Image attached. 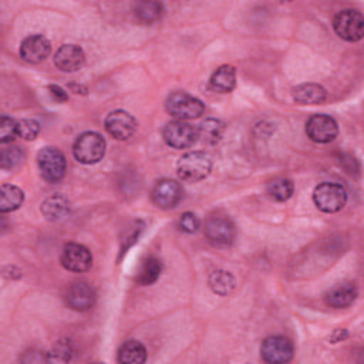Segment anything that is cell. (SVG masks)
<instances>
[{"instance_id":"cb8c5ba5","label":"cell","mask_w":364,"mask_h":364,"mask_svg":"<svg viewBox=\"0 0 364 364\" xmlns=\"http://www.w3.org/2000/svg\"><path fill=\"white\" fill-rule=\"evenodd\" d=\"M208 282H209L212 291L219 296H229L235 290V286H236L235 277L229 272L222 270V269L213 270L209 274Z\"/></svg>"},{"instance_id":"484cf974","label":"cell","mask_w":364,"mask_h":364,"mask_svg":"<svg viewBox=\"0 0 364 364\" xmlns=\"http://www.w3.org/2000/svg\"><path fill=\"white\" fill-rule=\"evenodd\" d=\"M164 7L159 1H139L135 6V16L139 21L149 24L161 18Z\"/></svg>"},{"instance_id":"30bf717a","label":"cell","mask_w":364,"mask_h":364,"mask_svg":"<svg viewBox=\"0 0 364 364\" xmlns=\"http://www.w3.org/2000/svg\"><path fill=\"white\" fill-rule=\"evenodd\" d=\"M60 262L64 269L75 273H82L92 266V255L84 245L71 242L64 245L60 255Z\"/></svg>"},{"instance_id":"4fadbf2b","label":"cell","mask_w":364,"mask_h":364,"mask_svg":"<svg viewBox=\"0 0 364 364\" xmlns=\"http://www.w3.org/2000/svg\"><path fill=\"white\" fill-rule=\"evenodd\" d=\"M104 125L107 132L119 141L131 138L136 129L135 118L129 112L122 109L109 112L104 121Z\"/></svg>"},{"instance_id":"277c9868","label":"cell","mask_w":364,"mask_h":364,"mask_svg":"<svg viewBox=\"0 0 364 364\" xmlns=\"http://www.w3.org/2000/svg\"><path fill=\"white\" fill-rule=\"evenodd\" d=\"M313 202L321 212L334 213L344 208L347 202V192L340 183L323 182L314 188Z\"/></svg>"},{"instance_id":"83f0119b","label":"cell","mask_w":364,"mask_h":364,"mask_svg":"<svg viewBox=\"0 0 364 364\" xmlns=\"http://www.w3.org/2000/svg\"><path fill=\"white\" fill-rule=\"evenodd\" d=\"M24 159V152L18 145H4L0 149V166L1 169H13Z\"/></svg>"},{"instance_id":"f1b7e54d","label":"cell","mask_w":364,"mask_h":364,"mask_svg":"<svg viewBox=\"0 0 364 364\" xmlns=\"http://www.w3.org/2000/svg\"><path fill=\"white\" fill-rule=\"evenodd\" d=\"M17 135V122L7 117V115H1L0 117V142L3 145L11 142Z\"/></svg>"},{"instance_id":"d6986e66","label":"cell","mask_w":364,"mask_h":364,"mask_svg":"<svg viewBox=\"0 0 364 364\" xmlns=\"http://www.w3.org/2000/svg\"><path fill=\"white\" fill-rule=\"evenodd\" d=\"M70 212V202L61 193H53L41 202V213L46 219L55 222L65 218Z\"/></svg>"},{"instance_id":"7a4b0ae2","label":"cell","mask_w":364,"mask_h":364,"mask_svg":"<svg viewBox=\"0 0 364 364\" xmlns=\"http://www.w3.org/2000/svg\"><path fill=\"white\" fill-rule=\"evenodd\" d=\"M105 139L94 131L82 132L77 136L73 145L74 158L85 165L100 162L105 155Z\"/></svg>"},{"instance_id":"8992f818","label":"cell","mask_w":364,"mask_h":364,"mask_svg":"<svg viewBox=\"0 0 364 364\" xmlns=\"http://www.w3.org/2000/svg\"><path fill=\"white\" fill-rule=\"evenodd\" d=\"M37 165L43 179L50 183L60 182L64 178L67 169L64 154L54 146H46L38 152Z\"/></svg>"},{"instance_id":"e0dca14e","label":"cell","mask_w":364,"mask_h":364,"mask_svg":"<svg viewBox=\"0 0 364 364\" xmlns=\"http://www.w3.org/2000/svg\"><path fill=\"white\" fill-rule=\"evenodd\" d=\"M358 291L354 283L344 282L331 287L326 294V303L333 309H346L355 300Z\"/></svg>"},{"instance_id":"d4e9b609","label":"cell","mask_w":364,"mask_h":364,"mask_svg":"<svg viewBox=\"0 0 364 364\" xmlns=\"http://www.w3.org/2000/svg\"><path fill=\"white\" fill-rule=\"evenodd\" d=\"M269 196L277 202H284L291 198L294 192V185L289 178L284 176H277L273 178L266 188Z\"/></svg>"},{"instance_id":"5bb4252c","label":"cell","mask_w":364,"mask_h":364,"mask_svg":"<svg viewBox=\"0 0 364 364\" xmlns=\"http://www.w3.org/2000/svg\"><path fill=\"white\" fill-rule=\"evenodd\" d=\"M51 53V43L41 34L26 37L20 44V55L30 64L43 63Z\"/></svg>"},{"instance_id":"7c38bea8","label":"cell","mask_w":364,"mask_h":364,"mask_svg":"<svg viewBox=\"0 0 364 364\" xmlns=\"http://www.w3.org/2000/svg\"><path fill=\"white\" fill-rule=\"evenodd\" d=\"M183 196V189L175 179H161L158 181L152 191L151 199L161 209L175 208Z\"/></svg>"},{"instance_id":"44dd1931","label":"cell","mask_w":364,"mask_h":364,"mask_svg":"<svg viewBox=\"0 0 364 364\" xmlns=\"http://www.w3.org/2000/svg\"><path fill=\"white\" fill-rule=\"evenodd\" d=\"M117 360L121 364H142L146 360V348L136 340H128L119 347Z\"/></svg>"},{"instance_id":"5b68a950","label":"cell","mask_w":364,"mask_h":364,"mask_svg":"<svg viewBox=\"0 0 364 364\" xmlns=\"http://www.w3.org/2000/svg\"><path fill=\"white\" fill-rule=\"evenodd\" d=\"M333 28L346 41H360L364 36V17L357 10L344 9L334 16Z\"/></svg>"},{"instance_id":"52a82bcc","label":"cell","mask_w":364,"mask_h":364,"mask_svg":"<svg viewBox=\"0 0 364 364\" xmlns=\"http://www.w3.org/2000/svg\"><path fill=\"white\" fill-rule=\"evenodd\" d=\"M162 136L169 146L175 149H185L192 146L198 141L199 134H198V129L189 122L175 119V121H169L164 127Z\"/></svg>"},{"instance_id":"9a60e30c","label":"cell","mask_w":364,"mask_h":364,"mask_svg":"<svg viewBox=\"0 0 364 364\" xmlns=\"http://www.w3.org/2000/svg\"><path fill=\"white\" fill-rule=\"evenodd\" d=\"M95 291L94 289L85 282H74L65 294V300L68 307L77 311L90 310L95 303Z\"/></svg>"},{"instance_id":"6da1fadb","label":"cell","mask_w":364,"mask_h":364,"mask_svg":"<svg viewBox=\"0 0 364 364\" xmlns=\"http://www.w3.org/2000/svg\"><path fill=\"white\" fill-rule=\"evenodd\" d=\"M212 169V159L203 151H191L182 155L176 164L178 176L185 182L205 179Z\"/></svg>"},{"instance_id":"603a6c76","label":"cell","mask_w":364,"mask_h":364,"mask_svg":"<svg viewBox=\"0 0 364 364\" xmlns=\"http://www.w3.org/2000/svg\"><path fill=\"white\" fill-rule=\"evenodd\" d=\"M162 273V262L155 256H148L139 266L136 282L142 286L155 283Z\"/></svg>"},{"instance_id":"8fae6325","label":"cell","mask_w":364,"mask_h":364,"mask_svg":"<svg viewBox=\"0 0 364 364\" xmlns=\"http://www.w3.org/2000/svg\"><path fill=\"white\" fill-rule=\"evenodd\" d=\"M306 134L317 144H327L337 136L338 127L333 117L326 114H314L306 124Z\"/></svg>"},{"instance_id":"ac0fdd59","label":"cell","mask_w":364,"mask_h":364,"mask_svg":"<svg viewBox=\"0 0 364 364\" xmlns=\"http://www.w3.org/2000/svg\"><path fill=\"white\" fill-rule=\"evenodd\" d=\"M327 92L326 88L320 84L314 82H304L293 88V100L297 104L303 105H313V104H321L326 101Z\"/></svg>"},{"instance_id":"4316f807","label":"cell","mask_w":364,"mask_h":364,"mask_svg":"<svg viewBox=\"0 0 364 364\" xmlns=\"http://www.w3.org/2000/svg\"><path fill=\"white\" fill-rule=\"evenodd\" d=\"M223 131H225V124L220 121V119H216V118H208L205 119L199 129H198V134L199 136L208 142V144H216L222 135H223Z\"/></svg>"},{"instance_id":"2e32d148","label":"cell","mask_w":364,"mask_h":364,"mask_svg":"<svg viewBox=\"0 0 364 364\" xmlns=\"http://www.w3.org/2000/svg\"><path fill=\"white\" fill-rule=\"evenodd\" d=\"M85 61L84 50L77 44H64L61 46L55 55H54V64L58 70L64 73H74L78 68L82 67Z\"/></svg>"},{"instance_id":"f546056e","label":"cell","mask_w":364,"mask_h":364,"mask_svg":"<svg viewBox=\"0 0 364 364\" xmlns=\"http://www.w3.org/2000/svg\"><path fill=\"white\" fill-rule=\"evenodd\" d=\"M38 132H40V124L34 119H21L17 122V136L26 141L36 139Z\"/></svg>"},{"instance_id":"3957f363","label":"cell","mask_w":364,"mask_h":364,"mask_svg":"<svg viewBox=\"0 0 364 364\" xmlns=\"http://www.w3.org/2000/svg\"><path fill=\"white\" fill-rule=\"evenodd\" d=\"M165 108L168 114L181 121L199 118L205 112V104L199 98L183 91L172 92L166 98Z\"/></svg>"},{"instance_id":"d6a6232c","label":"cell","mask_w":364,"mask_h":364,"mask_svg":"<svg viewBox=\"0 0 364 364\" xmlns=\"http://www.w3.org/2000/svg\"><path fill=\"white\" fill-rule=\"evenodd\" d=\"M47 88H48V92L51 94L53 100H55L57 102H65L68 100V94L60 85L50 84Z\"/></svg>"},{"instance_id":"836d02e7","label":"cell","mask_w":364,"mask_h":364,"mask_svg":"<svg viewBox=\"0 0 364 364\" xmlns=\"http://www.w3.org/2000/svg\"><path fill=\"white\" fill-rule=\"evenodd\" d=\"M68 88H70L71 91H74L75 94H87V88H85V87H82V85L70 84V85H68Z\"/></svg>"},{"instance_id":"9c48e42d","label":"cell","mask_w":364,"mask_h":364,"mask_svg":"<svg viewBox=\"0 0 364 364\" xmlns=\"http://www.w3.org/2000/svg\"><path fill=\"white\" fill-rule=\"evenodd\" d=\"M235 235V225L225 215H212L205 222V236L213 246H229Z\"/></svg>"},{"instance_id":"ba28073f","label":"cell","mask_w":364,"mask_h":364,"mask_svg":"<svg viewBox=\"0 0 364 364\" xmlns=\"http://www.w3.org/2000/svg\"><path fill=\"white\" fill-rule=\"evenodd\" d=\"M293 343L283 336H270L260 346L262 360L270 364H284L293 358Z\"/></svg>"},{"instance_id":"4dcf8cb0","label":"cell","mask_w":364,"mask_h":364,"mask_svg":"<svg viewBox=\"0 0 364 364\" xmlns=\"http://www.w3.org/2000/svg\"><path fill=\"white\" fill-rule=\"evenodd\" d=\"M71 346L67 340H60L57 341V344L54 346L53 353H50L48 355V361H57V363H65L71 358Z\"/></svg>"},{"instance_id":"1f68e13d","label":"cell","mask_w":364,"mask_h":364,"mask_svg":"<svg viewBox=\"0 0 364 364\" xmlns=\"http://www.w3.org/2000/svg\"><path fill=\"white\" fill-rule=\"evenodd\" d=\"M179 228L186 233H195L200 228V222L195 213L185 212L179 219Z\"/></svg>"},{"instance_id":"ffe728a7","label":"cell","mask_w":364,"mask_h":364,"mask_svg":"<svg viewBox=\"0 0 364 364\" xmlns=\"http://www.w3.org/2000/svg\"><path fill=\"white\" fill-rule=\"evenodd\" d=\"M209 85L213 91L226 94L230 92L236 85V71L232 65H220L216 68V71L212 74L209 80Z\"/></svg>"},{"instance_id":"7402d4cb","label":"cell","mask_w":364,"mask_h":364,"mask_svg":"<svg viewBox=\"0 0 364 364\" xmlns=\"http://www.w3.org/2000/svg\"><path fill=\"white\" fill-rule=\"evenodd\" d=\"M24 202V192L11 183H3L0 188V212L7 213L18 209Z\"/></svg>"}]
</instances>
